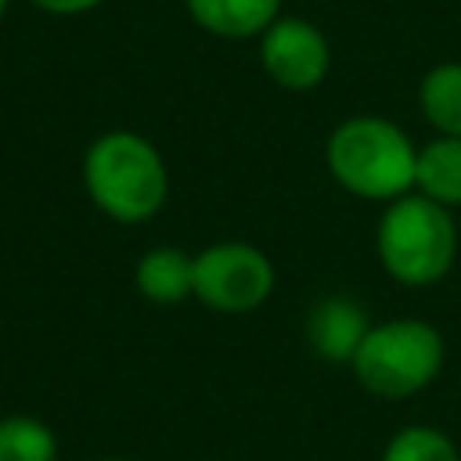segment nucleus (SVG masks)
<instances>
[{
    "mask_svg": "<svg viewBox=\"0 0 461 461\" xmlns=\"http://www.w3.org/2000/svg\"><path fill=\"white\" fill-rule=\"evenodd\" d=\"M281 0H187V14L212 36H263L277 22Z\"/></svg>",
    "mask_w": 461,
    "mask_h": 461,
    "instance_id": "1a4fd4ad",
    "label": "nucleus"
},
{
    "mask_svg": "<svg viewBox=\"0 0 461 461\" xmlns=\"http://www.w3.org/2000/svg\"><path fill=\"white\" fill-rule=\"evenodd\" d=\"M418 104L439 137H461V61H443L425 72Z\"/></svg>",
    "mask_w": 461,
    "mask_h": 461,
    "instance_id": "9b49d317",
    "label": "nucleus"
},
{
    "mask_svg": "<svg viewBox=\"0 0 461 461\" xmlns=\"http://www.w3.org/2000/svg\"><path fill=\"white\" fill-rule=\"evenodd\" d=\"M375 252L382 270L403 288H429L454 270L457 223L439 202L411 191L389 202L375 227Z\"/></svg>",
    "mask_w": 461,
    "mask_h": 461,
    "instance_id": "7ed1b4c3",
    "label": "nucleus"
},
{
    "mask_svg": "<svg viewBox=\"0 0 461 461\" xmlns=\"http://www.w3.org/2000/svg\"><path fill=\"white\" fill-rule=\"evenodd\" d=\"M324 162L342 191L389 205L414 191L418 148L396 122L382 115H353L331 130Z\"/></svg>",
    "mask_w": 461,
    "mask_h": 461,
    "instance_id": "f03ea898",
    "label": "nucleus"
},
{
    "mask_svg": "<svg viewBox=\"0 0 461 461\" xmlns=\"http://www.w3.org/2000/svg\"><path fill=\"white\" fill-rule=\"evenodd\" d=\"M7 4H11V0H0V18L7 14Z\"/></svg>",
    "mask_w": 461,
    "mask_h": 461,
    "instance_id": "2eb2a0df",
    "label": "nucleus"
},
{
    "mask_svg": "<svg viewBox=\"0 0 461 461\" xmlns=\"http://www.w3.org/2000/svg\"><path fill=\"white\" fill-rule=\"evenodd\" d=\"M32 4L47 14H83V11L97 7L101 0H32Z\"/></svg>",
    "mask_w": 461,
    "mask_h": 461,
    "instance_id": "4468645a",
    "label": "nucleus"
},
{
    "mask_svg": "<svg viewBox=\"0 0 461 461\" xmlns=\"http://www.w3.org/2000/svg\"><path fill=\"white\" fill-rule=\"evenodd\" d=\"M367 331V310L349 295H324L306 313V342L321 360L331 364H349Z\"/></svg>",
    "mask_w": 461,
    "mask_h": 461,
    "instance_id": "0eeeda50",
    "label": "nucleus"
},
{
    "mask_svg": "<svg viewBox=\"0 0 461 461\" xmlns=\"http://www.w3.org/2000/svg\"><path fill=\"white\" fill-rule=\"evenodd\" d=\"M414 191L443 209H461V137H432L418 148Z\"/></svg>",
    "mask_w": 461,
    "mask_h": 461,
    "instance_id": "9d476101",
    "label": "nucleus"
},
{
    "mask_svg": "<svg viewBox=\"0 0 461 461\" xmlns=\"http://www.w3.org/2000/svg\"><path fill=\"white\" fill-rule=\"evenodd\" d=\"M137 292L155 306H176L194 299V256L176 245H151L133 267Z\"/></svg>",
    "mask_w": 461,
    "mask_h": 461,
    "instance_id": "6e6552de",
    "label": "nucleus"
},
{
    "mask_svg": "<svg viewBox=\"0 0 461 461\" xmlns=\"http://www.w3.org/2000/svg\"><path fill=\"white\" fill-rule=\"evenodd\" d=\"M101 461H130V457H101Z\"/></svg>",
    "mask_w": 461,
    "mask_h": 461,
    "instance_id": "dca6fc26",
    "label": "nucleus"
},
{
    "mask_svg": "<svg viewBox=\"0 0 461 461\" xmlns=\"http://www.w3.org/2000/svg\"><path fill=\"white\" fill-rule=\"evenodd\" d=\"M83 187L94 209L108 220L148 223L166 205L169 169L148 137L133 130H108L94 137L83 155Z\"/></svg>",
    "mask_w": 461,
    "mask_h": 461,
    "instance_id": "f257e3e1",
    "label": "nucleus"
},
{
    "mask_svg": "<svg viewBox=\"0 0 461 461\" xmlns=\"http://www.w3.org/2000/svg\"><path fill=\"white\" fill-rule=\"evenodd\" d=\"M263 72L285 90H313L331 68V47L324 32L303 18H277L259 36Z\"/></svg>",
    "mask_w": 461,
    "mask_h": 461,
    "instance_id": "423d86ee",
    "label": "nucleus"
},
{
    "mask_svg": "<svg viewBox=\"0 0 461 461\" xmlns=\"http://www.w3.org/2000/svg\"><path fill=\"white\" fill-rule=\"evenodd\" d=\"M58 436L32 414L0 418V461H58Z\"/></svg>",
    "mask_w": 461,
    "mask_h": 461,
    "instance_id": "f8f14e48",
    "label": "nucleus"
},
{
    "mask_svg": "<svg viewBox=\"0 0 461 461\" xmlns=\"http://www.w3.org/2000/svg\"><path fill=\"white\" fill-rule=\"evenodd\" d=\"M382 461H461L457 443L436 425H403L389 436Z\"/></svg>",
    "mask_w": 461,
    "mask_h": 461,
    "instance_id": "ddd939ff",
    "label": "nucleus"
},
{
    "mask_svg": "<svg viewBox=\"0 0 461 461\" xmlns=\"http://www.w3.org/2000/svg\"><path fill=\"white\" fill-rule=\"evenodd\" d=\"M274 259L252 241H216L194 252V299L216 313H252L274 295Z\"/></svg>",
    "mask_w": 461,
    "mask_h": 461,
    "instance_id": "39448f33",
    "label": "nucleus"
},
{
    "mask_svg": "<svg viewBox=\"0 0 461 461\" xmlns=\"http://www.w3.org/2000/svg\"><path fill=\"white\" fill-rule=\"evenodd\" d=\"M447 364V339L432 321L393 317L371 324L357 357L349 360L353 378L382 400H407L425 393Z\"/></svg>",
    "mask_w": 461,
    "mask_h": 461,
    "instance_id": "20e7f679",
    "label": "nucleus"
}]
</instances>
